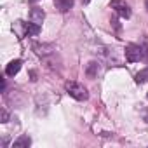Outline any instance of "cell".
I'll return each instance as SVG.
<instances>
[{
    "instance_id": "1",
    "label": "cell",
    "mask_w": 148,
    "mask_h": 148,
    "mask_svg": "<svg viewBox=\"0 0 148 148\" xmlns=\"http://www.w3.org/2000/svg\"><path fill=\"white\" fill-rule=\"evenodd\" d=\"M64 89H66V92H68L73 99H77V101H86V99L89 98L87 89H86L82 84H79V82H66V84H64Z\"/></svg>"
},
{
    "instance_id": "2",
    "label": "cell",
    "mask_w": 148,
    "mask_h": 148,
    "mask_svg": "<svg viewBox=\"0 0 148 148\" xmlns=\"http://www.w3.org/2000/svg\"><path fill=\"white\" fill-rule=\"evenodd\" d=\"M143 58H145V51H143L141 45L129 44V45L125 47V59H127L129 63H136V61H139V59H143Z\"/></svg>"
},
{
    "instance_id": "3",
    "label": "cell",
    "mask_w": 148,
    "mask_h": 148,
    "mask_svg": "<svg viewBox=\"0 0 148 148\" xmlns=\"http://www.w3.org/2000/svg\"><path fill=\"white\" fill-rule=\"evenodd\" d=\"M33 51H35L37 56L44 58L45 61L49 59V56H54L56 54V49L51 44H33Z\"/></svg>"
},
{
    "instance_id": "4",
    "label": "cell",
    "mask_w": 148,
    "mask_h": 148,
    "mask_svg": "<svg viewBox=\"0 0 148 148\" xmlns=\"http://www.w3.org/2000/svg\"><path fill=\"white\" fill-rule=\"evenodd\" d=\"M110 7L120 16V18H131V9H129V5L125 4V2H122V0H112V4H110Z\"/></svg>"
},
{
    "instance_id": "5",
    "label": "cell",
    "mask_w": 148,
    "mask_h": 148,
    "mask_svg": "<svg viewBox=\"0 0 148 148\" xmlns=\"http://www.w3.org/2000/svg\"><path fill=\"white\" fill-rule=\"evenodd\" d=\"M21 64H23L21 59H14V61H11V63L5 66V75H7V77H14L16 73L21 70Z\"/></svg>"
},
{
    "instance_id": "6",
    "label": "cell",
    "mask_w": 148,
    "mask_h": 148,
    "mask_svg": "<svg viewBox=\"0 0 148 148\" xmlns=\"http://www.w3.org/2000/svg\"><path fill=\"white\" fill-rule=\"evenodd\" d=\"M44 18H45V12L40 9V7H33L30 11V21L37 23V25H42L44 23Z\"/></svg>"
},
{
    "instance_id": "7",
    "label": "cell",
    "mask_w": 148,
    "mask_h": 148,
    "mask_svg": "<svg viewBox=\"0 0 148 148\" xmlns=\"http://www.w3.org/2000/svg\"><path fill=\"white\" fill-rule=\"evenodd\" d=\"M23 26H25V35H26V37H37V35L40 33V25H37V23H33V21L23 23Z\"/></svg>"
},
{
    "instance_id": "8",
    "label": "cell",
    "mask_w": 148,
    "mask_h": 148,
    "mask_svg": "<svg viewBox=\"0 0 148 148\" xmlns=\"http://www.w3.org/2000/svg\"><path fill=\"white\" fill-rule=\"evenodd\" d=\"M73 4H75V0H54V5L59 12H68L73 7Z\"/></svg>"
},
{
    "instance_id": "9",
    "label": "cell",
    "mask_w": 148,
    "mask_h": 148,
    "mask_svg": "<svg viewBox=\"0 0 148 148\" xmlns=\"http://www.w3.org/2000/svg\"><path fill=\"white\" fill-rule=\"evenodd\" d=\"M30 145H32L30 136H28V134H23V136H19V138L12 143V148H28Z\"/></svg>"
},
{
    "instance_id": "10",
    "label": "cell",
    "mask_w": 148,
    "mask_h": 148,
    "mask_svg": "<svg viewBox=\"0 0 148 148\" xmlns=\"http://www.w3.org/2000/svg\"><path fill=\"white\" fill-rule=\"evenodd\" d=\"M136 82H138V84H145V82H148V68H143L141 71L136 73Z\"/></svg>"
},
{
    "instance_id": "11",
    "label": "cell",
    "mask_w": 148,
    "mask_h": 148,
    "mask_svg": "<svg viewBox=\"0 0 148 148\" xmlns=\"http://www.w3.org/2000/svg\"><path fill=\"white\" fill-rule=\"evenodd\" d=\"M98 70H99V66H98V63H89L87 64V77H91V79H94L96 75H98Z\"/></svg>"
},
{
    "instance_id": "12",
    "label": "cell",
    "mask_w": 148,
    "mask_h": 148,
    "mask_svg": "<svg viewBox=\"0 0 148 148\" xmlns=\"http://www.w3.org/2000/svg\"><path fill=\"white\" fill-rule=\"evenodd\" d=\"M2 122H9V113L5 108H2Z\"/></svg>"
},
{
    "instance_id": "13",
    "label": "cell",
    "mask_w": 148,
    "mask_h": 148,
    "mask_svg": "<svg viewBox=\"0 0 148 148\" xmlns=\"http://www.w3.org/2000/svg\"><path fill=\"white\" fill-rule=\"evenodd\" d=\"M145 120H146V122H148V113H146V117H145Z\"/></svg>"
},
{
    "instance_id": "14",
    "label": "cell",
    "mask_w": 148,
    "mask_h": 148,
    "mask_svg": "<svg viewBox=\"0 0 148 148\" xmlns=\"http://www.w3.org/2000/svg\"><path fill=\"white\" fill-rule=\"evenodd\" d=\"M30 2H33V4H35V2H38V0H30Z\"/></svg>"
},
{
    "instance_id": "15",
    "label": "cell",
    "mask_w": 148,
    "mask_h": 148,
    "mask_svg": "<svg viewBox=\"0 0 148 148\" xmlns=\"http://www.w3.org/2000/svg\"><path fill=\"white\" fill-rule=\"evenodd\" d=\"M146 11H148V0H146Z\"/></svg>"
}]
</instances>
